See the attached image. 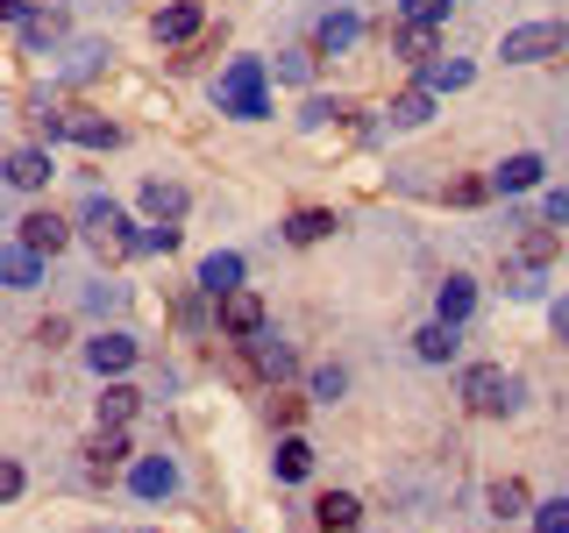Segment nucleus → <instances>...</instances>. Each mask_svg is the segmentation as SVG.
Here are the masks:
<instances>
[{"instance_id":"9","label":"nucleus","mask_w":569,"mask_h":533,"mask_svg":"<svg viewBox=\"0 0 569 533\" xmlns=\"http://www.w3.org/2000/svg\"><path fill=\"white\" fill-rule=\"evenodd\" d=\"M43 263L50 257H36L29 242H8V249H0V278H8V292H36V284H43Z\"/></svg>"},{"instance_id":"5","label":"nucleus","mask_w":569,"mask_h":533,"mask_svg":"<svg viewBox=\"0 0 569 533\" xmlns=\"http://www.w3.org/2000/svg\"><path fill=\"white\" fill-rule=\"evenodd\" d=\"M242 363H249V378H263V384H284V378L299 370V355L284 349L271 328H263V334H249V342H242Z\"/></svg>"},{"instance_id":"17","label":"nucleus","mask_w":569,"mask_h":533,"mask_svg":"<svg viewBox=\"0 0 569 533\" xmlns=\"http://www.w3.org/2000/svg\"><path fill=\"white\" fill-rule=\"evenodd\" d=\"M263 79H271V64H263V58H236V64L221 71V79H213V100H236V93H257Z\"/></svg>"},{"instance_id":"29","label":"nucleus","mask_w":569,"mask_h":533,"mask_svg":"<svg viewBox=\"0 0 569 533\" xmlns=\"http://www.w3.org/2000/svg\"><path fill=\"white\" fill-rule=\"evenodd\" d=\"M470 79H477V71L462 64V58H435V64L420 71V86H435V93H462V86H470Z\"/></svg>"},{"instance_id":"33","label":"nucleus","mask_w":569,"mask_h":533,"mask_svg":"<svg viewBox=\"0 0 569 533\" xmlns=\"http://www.w3.org/2000/svg\"><path fill=\"white\" fill-rule=\"evenodd\" d=\"M533 533H569V497H541L533 505Z\"/></svg>"},{"instance_id":"24","label":"nucleus","mask_w":569,"mask_h":533,"mask_svg":"<svg viewBox=\"0 0 569 533\" xmlns=\"http://www.w3.org/2000/svg\"><path fill=\"white\" fill-rule=\"evenodd\" d=\"M413 349H420V363H449V355L462 349L456 342V320H427V328L413 334Z\"/></svg>"},{"instance_id":"32","label":"nucleus","mask_w":569,"mask_h":533,"mask_svg":"<svg viewBox=\"0 0 569 533\" xmlns=\"http://www.w3.org/2000/svg\"><path fill=\"white\" fill-rule=\"evenodd\" d=\"M86 306H93V313H121V306H129V284H114V278L86 284Z\"/></svg>"},{"instance_id":"35","label":"nucleus","mask_w":569,"mask_h":533,"mask_svg":"<svg viewBox=\"0 0 569 533\" xmlns=\"http://www.w3.org/2000/svg\"><path fill=\"white\" fill-rule=\"evenodd\" d=\"M491 192H498L491 178H456V185H449V207H485Z\"/></svg>"},{"instance_id":"28","label":"nucleus","mask_w":569,"mask_h":533,"mask_svg":"<svg viewBox=\"0 0 569 533\" xmlns=\"http://www.w3.org/2000/svg\"><path fill=\"white\" fill-rule=\"evenodd\" d=\"M71 142H86V150H114L121 142V129L114 121H100V114H71V129H64Z\"/></svg>"},{"instance_id":"23","label":"nucleus","mask_w":569,"mask_h":533,"mask_svg":"<svg viewBox=\"0 0 569 533\" xmlns=\"http://www.w3.org/2000/svg\"><path fill=\"white\" fill-rule=\"evenodd\" d=\"M136 405H142V391H136V384L107 378V391H100V426H129V420H136Z\"/></svg>"},{"instance_id":"14","label":"nucleus","mask_w":569,"mask_h":533,"mask_svg":"<svg viewBox=\"0 0 569 533\" xmlns=\"http://www.w3.org/2000/svg\"><path fill=\"white\" fill-rule=\"evenodd\" d=\"M186 185H178V178H150V185H142V213H150V221H186Z\"/></svg>"},{"instance_id":"31","label":"nucleus","mask_w":569,"mask_h":533,"mask_svg":"<svg viewBox=\"0 0 569 533\" xmlns=\"http://www.w3.org/2000/svg\"><path fill=\"white\" fill-rule=\"evenodd\" d=\"M221 114L228 121H263V114H271V93H263V86H257V93H236V100H221Z\"/></svg>"},{"instance_id":"36","label":"nucleus","mask_w":569,"mask_h":533,"mask_svg":"<svg viewBox=\"0 0 569 533\" xmlns=\"http://www.w3.org/2000/svg\"><path fill=\"white\" fill-rule=\"evenodd\" d=\"M100 64H107V50L100 43H79V50H71V64H64V79H93Z\"/></svg>"},{"instance_id":"25","label":"nucleus","mask_w":569,"mask_h":533,"mask_svg":"<svg viewBox=\"0 0 569 533\" xmlns=\"http://www.w3.org/2000/svg\"><path fill=\"white\" fill-rule=\"evenodd\" d=\"M313 520L328 526V533H356V520H363V505H356L349 491H328V497L313 505Z\"/></svg>"},{"instance_id":"13","label":"nucleus","mask_w":569,"mask_h":533,"mask_svg":"<svg viewBox=\"0 0 569 533\" xmlns=\"http://www.w3.org/2000/svg\"><path fill=\"white\" fill-rule=\"evenodd\" d=\"M435 100H441L435 86H406V93L385 107V121L391 129H420V121H435Z\"/></svg>"},{"instance_id":"39","label":"nucleus","mask_w":569,"mask_h":533,"mask_svg":"<svg viewBox=\"0 0 569 533\" xmlns=\"http://www.w3.org/2000/svg\"><path fill=\"white\" fill-rule=\"evenodd\" d=\"M399 14H406V22H441L449 0H399Z\"/></svg>"},{"instance_id":"11","label":"nucleus","mask_w":569,"mask_h":533,"mask_svg":"<svg viewBox=\"0 0 569 533\" xmlns=\"http://www.w3.org/2000/svg\"><path fill=\"white\" fill-rule=\"evenodd\" d=\"M129 491L136 497H171L178 491V462L171 455H142L136 470H129Z\"/></svg>"},{"instance_id":"37","label":"nucleus","mask_w":569,"mask_h":533,"mask_svg":"<svg viewBox=\"0 0 569 533\" xmlns=\"http://www.w3.org/2000/svg\"><path fill=\"white\" fill-rule=\"evenodd\" d=\"M342 114H349L342 100H320V93H313L307 107H299V121H307V129H320V121H342Z\"/></svg>"},{"instance_id":"18","label":"nucleus","mask_w":569,"mask_h":533,"mask_svg":"<svg viewBox=\"0 0 569 533\" xmlns=\"http://www.w3.org/2000/svg\"><path fill=\"white\" fill-rule=\"evenodd\" d=\"M335 228H342V221H335L328 207H299L292 221H284V242H292V249H307V242H328Z\"/></svg>"},{"instance_id":"20","label":"nucleus","mask_w":569,"mask_h":533,"mask_svg":"<svg viewBox=\"0 0 569 533\" xmlns=\"http://www.w3.org/2000/svg\"><path fill=\"white\" fill-rule=\"evenodd\" d=\"M541 171H548L541 157H533V150H520V157H506V164L491 171V185H498V192H533V185H541Z\"/></svg>"},{"instance_id":"6","label":"nucleus","mask_w":569,"mask_h":533,"mask_svg":"<svg viewBox=\"0 0 569 533\" xmlns=\"http://www.w3.org/2000/svg\"><path fill=\"white\" fill-rule=\"evenodd\" d=\"M14 242H29L36 257H58V249L71 242V221H64V213H50V207H36V213L14 221Z\"/></svg>"},{"instance_id":"10","label":"nucleus","mask_w":569,"mask_h":533,"mask_svg":"<svg viewBox=\"0 0 569 533\" xmlns=\"http://www.w3.org/2000/svg\"><path fill=\"white\" fill-rule=\"evenodd\" d=\"M470 313H477V284L462 278V271H449V278L435 284V320H456V328H462Z\"/></svg>"},{"instance_id":"44","label":"nucleus","mask_w":569,"mask_h":533,"mask_svg":"<svg viewBox=\"0 0 569 533\" xmlns=\"http://www.w3.org/2000/svg\"><path fill=\"white\" fill-rule=\"evenodd\" d=\"M64 334H71L64 320H43V328H36V342H43V349H64Z\"/></svg>"},{"instance_id":"38","label":"nucleus","mask_w":569,"mask_h":533,"mask_svg":"<svg viewBox=\"0 0 569 533\" xmlns=\"http://www.w3.org/2000/svg\"><path fill=\"white\" fill-rule=\"evenodd\" d=\"M142 249H157V257H171V249H178V221H150V228H142Z\"/></svg>"},{"instance_id":"4","label":"nucleus","mask_w":569,"mask_h":533,"mask_svg":"<svg viewBox=\"0 0 569 533\" xmlns=\"http://www.w3.org/2000/svg\"><path fill=\"white\" fill-rule=\"evenodd\" d=\"M213 320H221L228 342H249V334H263V299L249 292V284H236V292L213 299Z\"/></svg>"},{"instance_id":"42","label":"nucleus","mask_w":569,"mask_h":533,"mask_svg":"<svg viewBox=\"0 0 569 533\" xmlns=\"http://www.w3.org/2000/svg\"><path fill=\"white\" fill-rule=\"evenodd\" d=\"M29 14H36L29 0H0V22H8V29H29Z\"/></svg>"},{"instance_id":"19","label":"nucleus","mask_w":569,"mask_h":533,"mask_svg":"<svg viewBox=\"0 0 569 533\" xmlns=\"http://www.w3.org/2000/svg\"><path fill=\"white\" fill-rule=\"evenodd\" d=\"M236 284H242V257H236V249H213V257L200 263V292L221 299V292H236Z\"/></svg>"},{"instance_id":"34","label":"nucleus","mask_w":569,"mask_h":533,"mask_svg":"<svg viewBox=\"0 0 569 533\" xmlns=\"http://www.w3.org/2000/svg\"><path fill=\"white\" fill-rule=\"evenodd\" d=\"M313 58H320V50H284V58H278V79L284 86H307L313 79Z\"/></svg>"},{"instance_id":"45","label":"nucleus","mask_w":569,"mask_h":533,"mask_svg":"<svg viewBox=\"0 0 569 533\" xmlns=\"http://www.w3.org/2000/svg\"><path fill=\"white\" fill-rule=\"evenodd\" d=\"M548 328H556V342H569V299H556V313H548Z\"/></svg>"},{"instance_id":"7","label":"nucleus","mask_w":569,"mask_h":533,"mask_svg":"<svg viewBox=\"0 0 569 533\" xmlns=\"http://www.w3.org/2000/svg\"><path fill=\"white\" fill-rule=\"evenodd\" d=\"M86 363H93L100 378H121V370L136 363V334H121V328H100L93 342H86Z\"/></svg>"},{"instance_id":"41","label":"nucleus","mask_w":569,"mask_h":533,"mask_svg":"<svg viewBox=\"0 0 569 533\" xmlns=\"http://www.w3.org/2000/svg\"><path fill=\"white\" fill-rule=\"evenodd\" d=\"M541 213H548V228H562V221H569V185L548 192V207H541Z\"/></svg>"},{"instance_id":"15","label":"nucleus","mask_w":569,"mask_h":533,"mask_svg":"<svg viewBox=\"0 0 569 533\" xmlns=\"http://www.w3.org/2000/svg\"><path fill=\"white\" fill-rule=\"evenodd\" d=\"M356 36H363V22H356L349 8H335V14H320V29H313V50H320V58H342V50L356 43Z\"/></svg>"},{"instance_id":"27","label":"nucleus","mask_w":569,"mask_h":533,"mask_svg":"<svg viewBox=\"0 0 569 533\" xmlns=\"http://www.w3.org/2000/svg\"><path fill=\"white\" fill-rule=\"evenodd\" d=\"M491 520L498 526H506V520H527V484H520V476H498V484H491Z\"/></svg>"},{"instance_id":"43","label":"nucleus","mask_w":569,"mask_h":533,"mask_svg":"<svg viewBox=\"0 0 569 533\" xmlns=\"http://www.w3.org/2000/svg\"><path fill=\"white\" fill-rule=\"evenodd\" d=\"M506 284H512V299H533V292H541V278H533V271H527V263H520V271H512Z\"/></svg>"},{"instance_id":"1","label":"nucleus","mask_w":569,"mask_h":533,"mask_svg":"<svg viewBox=\"0 0 569 533\" xmlns=\"http://www.w3.org/2000/svg\"><path fill=\"white\" fill-rule=\"evenodd\" d=\"M79 235L93 242V257H100V263H129L136 249H142V235L129 228V213H121L114 200H100V192L79 207Z\"/></svg>"},{"instance_id":"16","label":"nucleus","mask_w":569,"mask_h":533,"mask_svg":"<svg viewBox=\"0 0 569 533\" xmlns=\"http://www.w3.org/2000/svg\"><path fill=\"white\" fill-rule=\"evenodd\" d=\"M129 462V434L121 426H100L93 441H86V476H107V470H121Z\"/></svg>"},{"instance_id":"8","label":"nucleus","mask_w":569,"mask_h":533,"mask_svg":"<svg viewBox=\"0 0 569 533\" xmlns=\"http://www.w3.org/2000/svg\"><path fill=\"white\" fill-rule=\"evenodd\" d=\"M157 43H192V36L207 29V8L200 0H171V8H157Z\"/></svg>"},{"instance_id":"22","label":"nucleus","mask_w":569,"mask_h":533,"mask_svg":"<svg viewBox=\"0 0 569 533\" xmlns=\"http://www.w3.org/2000/svg\"><path fill=\"white\" fill-rule=\"evenodd\" d=\"M399 58H406V64H420V71L435 64V58H441V36H435V22H406V29H399Z\"/></svg>"},{"instance_id":"21","label":"nucleus","mask_w":569,"mask_h":533,"mask_svg":"<svg viewBox=\"0 0 569 533\" xmlns=\"http://www.w3.org/2000/svg\"><path fill=\"white\" fill-rule=\"evenodd\" d=\"M271 470H278V484H307V470H313V441L284 434V441H278V455H271Z\"/></svg>"},{"instance_id":"2","label":"nucleus","mask_w":569,"mask_h":533,"mask_svg":"<svg viewBox=\"0 0 569 533\" xmlns=\"http://www.w3.org/2000/svg\"><path fill=\"white\" fill-rule=\"evenodd\" d=\"M456 399L470 405L477 420H498V413L520 405V378H512L506 363H470V370H462V384H456Z\"/></svg>"},{"instance_id":"40","label":"nucleus","mask_w":569,"mask_h":533,"mask_svg":"<svg viewBox=\"0 0 569 533\" xmlns=\"http://www.w3.org/2000/svg\"><path fill=\"white\" fill-rule=\"evenodd\" d=\"M64 36V14H29V43H58Z\"/></svg>"},{"instance_id":"12","label":"nucleus","mask_w":569,"mask_h":533,"mask_svg":"<svg viewBox=\"0 0 569 533\" xmlns=\"http://www.w3.org/2000/svg\"><path fill=\"white\" fill-rule=\"evenodd\" d=\"M50 171H58V164H50V150H8V185L14 192H43Z\"/></svg>"},{"instance_id":"3","label":"nucleus","mask_w":569,"mask_h":533,"mask_svg":"<svg viewBox=\"0 0 569 533\" xmlns=\"http://www.w3.org/2000/svg\"><path fill=\"white\" fill-rule=\"evenodd\" d=\"M562 50H569L562 22H520V29H506L498 58H506V64H548V58H562Z\"/></svg>"},{"instance_id":"26","label":"nucleus","mask_w":569,"mask_h":533,"mask_svg":"<svg viewBox=\"0 0 569 533\" xmlns=\"http://www.w3.org/2000/svg\"><path fill=\"white\" fill-rule=\"evenodd\" d=\"M512 257H520L527 271H541V263H556V257H562V235H556V228H527Z\"/></svg>"},{"instance_id":"30","label":"nucleus","mask_w":569,"mask_h":533,"mask_svg":"<svg viewBox=\"0 0 569 533\" xmlns=\"http://www.w3.org/2000/svg\"><path fill=\"white\" fill-rule=\"evenodd\" d=\"M307 384H313V399H320V405H335V399L349 391V370H342V363H320Z\"/></svg>"}]
</instances>
